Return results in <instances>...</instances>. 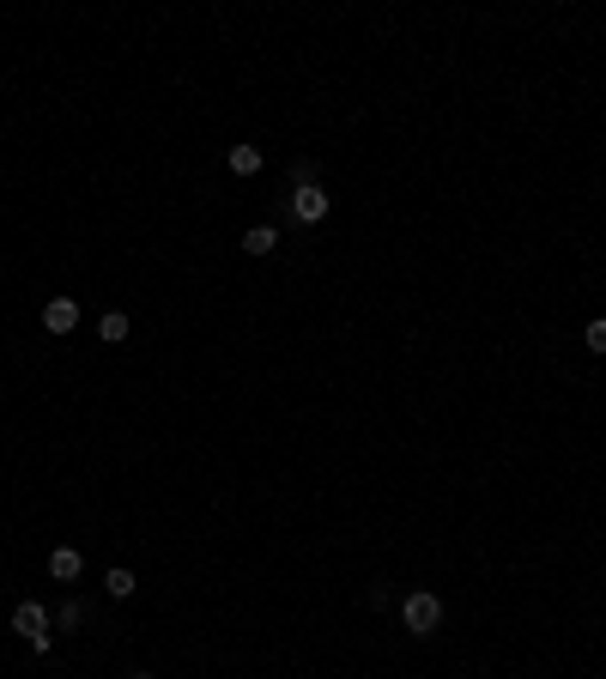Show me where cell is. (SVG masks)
I'll return each mask as SVG.
<instances>
[{"label": "cell", "instance_id": "1", "mask_svg": "<svg viewBox=\"0 0 606 679\" xmlns=\"http://www.w3.org/2000/svg\"><path fill=\"white\" fill-rule=\"evenodd\" d=\"M401 619H406L412 637H431V631L443 625V601L431 595V588H419V595H406V601H401Z\"/></svg>", "mask_w": 606, "mask_h": 679}, {"label": "cell", "instance_id": "2", "mask_svg": "<svg viewBox=\"0 0 606 679\" xmlns=\"http://www.w3.org/2000/svg\"><path fill=\"white\" fill-rule=\"evenodd\" d=\"M12 631L36 649V655H49V607H36V601H19L12 607Z\"/></svg>", "mask_w": 606, "mask_h": 679}, {"label": "cell", "instance_id": "3", "mask_svg": "<svg viewBox=\"0 0 606 679\" xmlns=\"http://www.w3.org/2000/svg\"><path fill=\"white\" fill-rule=\"evenodd\" d=\"M291 219H303V225H322V219H328V195H322L315 182H298V195H291Z\"/></svg>", "mask_w": 606, "mask_h": 679}, {"label": "cell", "instance_id": "4", "mask_svg": "<svg viewBox=\"0 0 606 679\" xmlns=\"http://www.w3.org/2000/svg\"><path fill=\"white\" fill-rule=\"evenodd\" d=\"M43 328H49V334H73V328H79V304H73V298H49V304H43Z\"/></svg>", "mask_w": 606, "mask_h": 679}, {"label": "cell", "instance_id": "5", "mask_svg": "<svg viewBox=\"0 0 606 679\" xmlns=\"http://www.w3.org/2000/svg\"><path fill=\"white\" fill-rule=\"evenodd\" d=\"M79 571H85V558H79L73 546H55V552H49V577L55 582H73Z\"/></svg>", "mask_w": 606, "mask_h": 679}, {"label": "cell", "instance_id": "6", "mask_svg": "<svg viewBox=\"0 0 606 679\" xmlns=\"http://www.w3.org/2000/svg\"><path fill=\"white\" fill-rule=\"evenodd\" d=\"M231 170L236 176H255L261 170V146H231Z\"/></svg>", "mask_w": 606, "mask_h": 679}, {"label": "cell", "instance_id": "7", "mask_svg": "<svg viewBox=\"0 0 606 679\" xmlns=\"http://www.w3.org/2000/svg\"><path fill=\"white\" fill-rule=\"evenodd\" d=\"M273 243H279V231H273V225H255V231L243 237V249H249V255H267Z\"/></svg>", "mask_w": 606, "mask_h": 679}, {"label": "cell", "instance_id": "8", "mask_svg": "<svg viewBox=\"0 0 606 679\" xmlns=\"http://www.w3.org/2000/svg\"><path fill=\"white\" fill-rule=\"evenodd\" d=\"M103 588H109L116 601H128V595H134L140 582H134V571H109V577H103Z\"/></svg>", "mask_w": 606, "mask_h": 679}, {"label": "cell", "instance_id": "9", "mask_svg": "<svg viewBox=\"0 0 606 679\" xmlns=\"http://www.w3.org/2000/svg\"><path fill=\"white\" fill-rule=\"evenodd\" d=\"M98 334L109 340V346H116V340H128V316H116V309H109V316L98 322Z\"/></svg>", "mask_w": 606, "mask_h": 679}, {"label": "cell", "instance_id": "10", "mask_svg": "<svg viewBox=\"0 0 606 679\" xmlns=\"http://www.w3.org/2000/svg\"><path fill=\"white\" fill-rule=\"evenodd\" d=\"M588 346H594V352H606V322H588Z\"/></svg>", "mask_w": 606, "mask_h": 679}, {"label": "cell", "instance_id": "11", "mask_svg": "<svg viewBox=\"0 0 606 679\" xmlns=\"http://www.w3.org/2000/svg\"><path fill=\"white\" fill-rule=\"evenodd\" d=\"M134 679H146V674H134Z\"/></svg>", "mask_w": 606, "mask_h": 679}]
</instances>
